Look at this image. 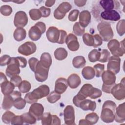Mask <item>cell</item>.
Instances as JSON below:
<instances>
[{
  "label": "cell",
  "mask_w": 125,
  "mask_h": 125,
  "mask_svg": "<svg viewBox=\"0 0 125 125\" xmlns=\"http://www.w3.org/2000/svg\"><path fill=\"white\" fill-rule=\"evenodd\" d=\"M82 75L86 80H91L95 76V70L91 66H85L82 70Z\"/></svg>",
  "instance_id": "4316f807"
},
{
  "label": "cell",
  "mask_w": 125,
  "mask_h": 125,
  "mask_svg": "<svg viewBox=\"0 0 125 125\" xmlns=\"http://www.w3.org/2000/svg\"><path fill=\"white\" fill-rule=\"evenodd\" d=\"M83 40L84 44L89 46H93L94 39L93 36L89 33H84L83 35Z\"/></svg>",
  "instance_id": "e575fe53"
},
{
  "label": "cell",
  "mask_w": 125,
  "mask_h": 125,
  "mask_svg": "<svg viewBox=\"0 0 125 125\" xmlns=\"http://www.w3.org/2000/svg\"><path fill=\"white\" fill-rule=\"evenodd\" d=\"M68 86L66 79L64 78H60L56 81L55 91L60 94H62L65 91Z\"/></svg>",
  "instance_id": "d6986e66"
},
{
  "label": "cell",
  "mask_w": 125,
  "mask_h": 125,
  "mask_svg": "<svg viewBox=\"0 0 125 125\" xmlns=\"http://www.w3.org/2000/svg\"><path fill=\"white\" fill-rule=\"evenodd\" d=\"M116 104L111 100L104 102L102 106L101 119L104 123H110L115 119V113L116 108Z\"/></svg>",
  "instance_id": "7a4b0ae2"
},
{
  "label": "cell",
  "mask_w": 125,
  "mask_h": 125,
  "mask_svg": "<svg viewBox=\"0 0 125 125\" xmlns=\"http://www.w3.org/2000/svg\"><path fill=\"white\" fill-rule=\"evenodd\" d=\"M86 63V60L84 57L78 56L74 57L72 60V64L76 68H81L84 67Z\"/></svg>",
  "instance_id": "f546056e"
},
{
  "label": "cell",
  "mask_w": 125,
  "mask_h": 125,
  "mask_svg": "<svg viewBox=\"0 0 125 125\" xmlns=\"http://www.w3.org/2000/svg\"><path fill=\"white\" fill-rule=\"evenodd\" d=\"M79 125H88V123H87V122L86 121V120L85 119H81L79 121Z\"/></svg>",
  "instance_id": "e7e4bbea"
},
{
  "label": "cell",
  "mask_w": 125,
  "mask_h": 125,
  "mask_svg": "<svg viewBox=\"0 0 125 125\" xmlns=\"http://www.w3.org/2000/svg\"><path fill=\"white\" fill-rule=\"evenodd\" d=\"M108 61L107 70L111 71L115 74H117L120 70L121 59L119 57L112 56L109 57Z\"/></svg>",
  "instance_id": "8fae6325"
},
{
  "label": "cell",
  "mask_w": 125,
  "mask_h": 125,
  "mask_svg": "<svg viewBox=\"0 0 125 125\" xmlns=\"http://www.w3.org/2000/svg\"><path fill=\"white\" fill-rule=\"evenodd\" d=\"M13 36L15 40L17 41H21L26 38V30L23 27H18L15 30Z\"/></svg>",
  "instance_id": "83f0119b"
},
{
  "label": "cell",
  "mask_w": 125,
  "mask_h": 125,
  "mask_svg": "<svg viewBox=\"0 0 125 125\" xmlns=\"http://www.w3.org/2000/svg\"><path fill=\"white\" fill-rule=\"evenodd\" d=\"M65 43L68 49L72 51H76L79 48L80 44L78 41V38L73 34H69L66 38Z\"/></svg>",
  "instance_id": "9a60e30c"
},
{
  "label": "cell",
  "mask_w": 125,
  "mask_h": 125,
  "mask_svg": "<svg viewBox=\"0 0 125 125\" xmlns=\"http://www.w3.org/2000/svg\"><path fill=\"white\" fill-rule=\"evenodd\" d=\"M38 62H39V60L36 58L32 57L29 59L28 64H29L30 68L32 71L33 72L35 71Z\"/></svg>",
  "instance_id": "c3c4849f"
},
{
  "label": "cell",
  "mask_w": 125,
  "mask_h": 125,
  "mask_svg": "<svg viewBox=\"0 0 125 125\" xmlns=\"http://www.w3.org/2000/svg\"><path fill=\"white\" fill-rule=\"evenodd\" d=\"M93 68L95 70V76L97 77H101L104 70V65L101 63H98L95 64Z\"/></svg>",
  "instance_id": "f6af8a7d"
},
{
  "label": "cell",
  "mask_w": 125,
  "mask_h": 125,
  "mask_svg": "<svg viewBox=\"0 0 125 125\" xmlns=\"http://www.w3.org/2000/svg\"><path fill=\"white\" fill-rule=\"evenodd\" d=\"M100 57L99 60V61L101 62H106L108 60L110 56V53L109 51L106 49H103L101 50L100 52Z\"/></svg>",
  "instance_id": "7bdbcfd3"
},
{
  "label": "cell",
  "mask_w": 125,
  "mask_h": 125,
  "mask_svg": "<svg viewBox=\"0 0 125 125\" xmlns=\"http://www.w3.org/2000/svg\"><path fill=\"white\" fill-rule=\"evenodd\" d=\"M12 8L8 5H2L1 6L0 9L1 14L5 16H8L10 15L12 12Z\"/></svg>",
  "instance_id": "bcb514c9"
},
{
  "label": "cell",
  "mask_w": 125,
  "mask_h": 125,
  "mask_svg": "<svg viewBox=\"0 0 125 125\" xmlns=\"http://www.w3.org/2000/svg\"><path fill=\"white\" fill-rule=\"evenodd\" d=\"M55 3V0H46L45 2V6L47 7H51L54 5V4Z\"/></svg>",
  "instance_id": "6125c7cd"
},
{
  "label": "cell",
  "mask_w": 125,
  "mask_h": 125,
  "mask_svg": "<svg viewBox=\"0 0 125 125\" xmlns=\"http://www.w3.org/2000/svg\"><path fill=\"white\" fill-rule=\"evenodd\" d=\"M10 95L14 99V100H15L17 98L21 97V93L18 91H14Z\"/></svg>",
  "instance_id": "91938a15"
},
{
  "label": "cell",
  "mask_w": 125,
  "mask_h": 125,
  "mask_svg": "<svg viewBox=\"0 0 125 125\" xmlns=\"http://www.w3.org/2000/svg\"><path fill=\"white\" fill-rule=\"evenodd\" d=\"M15 116V115L13 112L9 110L6 111L2 115V121L5 124H10Z\"/></svg>",
  "instance_id": "74e56055"
},
{
  "label": "cell",
  "mask_w": 125,
  "mask_h": 125,
  "mask_svg": "<svg viewBox=\"0 0 125 125\" xmlns=\"http://www.w3.org/2000/svg\"><path fill=\"white\" fill-rule=\"evenodd\" d=\"M22 81L21 77L18 75L14 76L10 79V82L14 85L15 87H18Z\"/></svg>",
  "instance_id": "f907efd6"
},
{
  "label": "cell",
  "mask_w": 125,
  "mask_h": 125,
  "mask_svg": "<svg viewBox=\"0 0 125 125\" xmlns=\"http://www.w3.org/2000/svg\"><path fill=\"white\" fill-rule=\"evenodd\" d=\"M94 39V44L93 47H97L102 45L103 43V40L101 36L98 34H95L93 35Z\"/></svg>",
  "instance_id": "9f6ffc18"
},
{
  "label": "cell",
  "mask_w": 125,
  "mask_h": 125,
  "mask_svg": "<svg viewBox=\"0 0 125 125\" xmlns=\"http://www.w3.org/2000/svg\"><path fill=\"white\" fill-rule=\"evenodd\" d=\"M112 96L117 100H123L125 98V78L121 81L120 83L115 84L111 90Z\"/></svg>",
  "instance_id": "ba28073f"
},
{
  "label": "cell",
  "mask_w": 125,
  "mask_h": 125,
  "mask_svg": "<svg viewBox=\"0 0 125 125\" xmlns=\"http://www.w3.org/2000/svg\"><path fill=\"white\" fill-rule=\"evenodd\" d=\"M37 49L36 45L32 42L28 41L20 46L18 48V52L24 56H29L34 53Z\"/></svg>",
  "instance_id": "30bf717a"
},
{
  "label": "cell",
  "mask_w": 125,
  "mask_h": 125,
  "mask_svg": "<svg viewBox=\"0 0 125 125\" xmlns=\"http://www.w3.org/2000/svg\"><path fill=\"white\" fill-rule=\"evenodd\" d=\"M31 85L30 83L26 80H23L21 82L18 86V88L21 92L27 93L31 89Z\"/></svg>",
  "instance_id": "d590c367"
},
{
  "label": "cell",
  "mask_w": 125,
  "mask_h": 125,
  "mask_svg": "<svg viewBox=\"0 0 125 125\" xmlns=\"http://www.w3.org/2000/svg\"><path fill=\"white\" fill-rule=\"evenodd\" d=\"M102 91L100 89H98V88H97L95 87H93L89 97L91 99H95L100 97L102 96Z\"/></svg>",
  "instance_id": "681fc988"
},
{
  "label": "cell",
  "mask_w": 125,
  "mask_h": 125,
  "mask_svg": "<svg viewBox=\"0 0 125 125\" xmlns=\"http://www.w3.org/2000/svg\"><path fill=\"white\" fill-rule=\"evenodd\" d=\"M93 86L89 83L84 84L80 89V91L77 94L83 97L84 99H86L87 97L90 96L91 92L93 89Z\"/></svg>",
  "instance_id": "484cf974"
},
{
  "label": "cell",
  "mask_w": 125,
  "mask_h": 125,
  "mask_svg": "<svg viewBox=\"0 0 125 125\" xmlns=\"http://www.w3.org/2000/svg\"><path fill=\"white\" fill-rule=\"evenodd\" d=\"M14 100L11 96L8 95L4 96L2 104V107L4 110H8L10 109L14 105Z\"/></svg>",
  "instance_id": "f1b7e54d"
},
{
  "label": "cell",
  "mask_w": 125,
  "mask_h": 125,
  "mask_svg": "<svg viewBox=\"0 0 125 125\" xmlns=\"http://www.w3.org/2000/svg\"><path fill=\"white\" fill-rule=\"evenodd\" d=\"M0 86L1 92L4 96L10 95L14 91L15 87L11 82L8 80L1 83Z\"/></svg>",
  "instance_id": "603a6c76"
},
{
  "label": "cell",
  "mask_w": 125,
  "mask_h": 125,
  "mask_svg": "<svg viewBox=\"0 0 125 125\" xmlns=\"http://www.w3.org/2000/svg\"><path fill=\"white\" fill-rule=\"evenodd\" d=\"M63 116L64 123L66 125H75V110L72 106L68 105L65 107L63 111Z\"/></svg>",
  "instance_id": "7c38bea8"
},
{
  "label": "cell",
  "mask_w": 125,
  "mask_h": 125,
  "mask_svg": "<svg viewBox=\"0 0 125 125\" xmlns=\"http://www.w3.org/2000/svg\"><path fill=\"white\" fill-rule=\"evenodd\" d=\"M79 107L83 110L94 111L96 108V103L95 101L85 99L80 103Z\"/></svg>",
  "instance_id": "cb8c5ba5"
},
{
  "label": "cell",
  "mask_w": 125,
  "mask_h": 125,
  "mask_svg": "<svg viewBox=\"0 0 125 125\" xmlns=\"http://www.w3.org/2000/svg\"><path fill=\"white\" fill-rule=\"evenodd\" d=\"M74 3L75 4L78 6V7H82L86 3V0H74Z\"/></svg>",
  "instance_id": "94428289"
},
{
  "label": "cell",
  "mask_w": 125,
  "mask_h": 125,
  "mask_svg": "<svg viewBox=\"0 0 125 125\" xmlns=\"http://www.w3.org/2000/svg\"><path fill=\"white\" fill-rule=\"evenodd\" d=\"M28 23V17L22 11H18L15 15L14 24L16 27H23Z\"/></svg>",
  "instance_id": "4fadbf2b"
},
{
  "label": "cell",
  "mask_w": 125,
  "mask_h": 125,
  "mask_svg": "<svg viewBox=\"0 0 125 125\" xmlns=\"http://www.w3.org/2000/svg\"><path fill=\"white\" fill-rule=\"evenodd\" d=\"M52 58L48 53H42L40 57L35 72L36 80L40 82L46 81L48 78L49 68L52 64Z\"/></svg>",
  "instance_id": "6da1fadb"
},
{
  "label": "cell",
  "mask_w": 125,
  "mask_h": 125,
  "mask_svg": "<svg viewBox=\"0 0 125 125\" xmlns=\"http://www.w3.org/2000/svg\"><path fill=\"white\" fill-rule=\"evenodd\" d=\"M102 79L103 84L106 85H114L116 77L115 74L110 71H104L102 75Z\"/></svg>",
  "instance_id": "e0dca14e"
},
{
  "label": "cell",
  "mask_w": 125,
  "mask_h": 125,
  "mask_svg": "<svg viewBox=\"0 0 125 125\" xmlns=\"http://www.w3.org/2000/svg\"><path fill=\"white\" fill-rule=\"evenodd\" d=\"M49 91L48 86L43 84L34 89L32 92L27 93L24 97V99L26 103L30 104H33L37 102L39 99L48 96Z\"/></svg>",
  "instance_id": "3957f363"
},
{
  "label": "cell",
  "mask_w": 125,
  "mask_h": 125,
  "mask_svg": "<svg viewBox=\"0 0 125 125\" xmlns=\"http://www.w3.org/2000/svg\"><path fill=\"white\" fill-rule=\"evenodd\" d=\"M28 112L33 115L37 120H40L44 113V107L40 103H34L29 107Z\"/></svg>",
  "instance_id": "5bb4252c"
},
{
  "label": "cell",
  "mask_w": 125,
  "mask_h": 125,
  "mask_svg": "<svg viewBox=\"0 0 125 125\" xmlns=\"http://www.w3.org/2000/svg\"><path fill=\"white\" fill-rule=\"evenodd\" d=\"M16 58L19 61L20 66L21 67L24 68L26 66L27 62V60L25 58L22 57H17Z\"/></svg>",
  "instance_id": "6f0895ef"
},
{
  "label": "cell",
  "mask_w": 125,
  "mask_h": 125,
  "mask_svg": "<svg viewBox=\"0 0 125 125\" xmlns=\"http://www.w3.org/2000/svg\"><path fill=\"white\" fill-rule=\"evenodd\" d=\"M15 3H18V4H21V3H22V2H24L25 1V0H19V1H12Z\"/></svg>",
  "instance_id": "03108f58"
},
{
  "label": "cell",
  "mask_w": 125,
  "mask_h": 125,
  "mask_svg": "<svg viewBox=\"0 0 125 125\" xmlns=\"http://www.w3.org/2000/svg\"><path fill=\"white\" fill-rule=\"evenodd\" d=\"M29 15L30 18L33 21H36L42 17V14L40 9H32L29 12Z\"/></svg>",
  "instance_id": "ee69618b"
},
{
  "label": "cell",
  "mask_w": 125,
  "mask_h": 125,
  "mask_svg": "<svg viewBox=\"0 0 125 125\" xmlns=\"http://www.w3.org/2000/svg\"><path fill=\"white\" fill-rule=\"evenodd\" d=\"M73 31L76 35L81 36L83 35L85 32V28L82 27L78 22H76L73 27Z\"/></svg>",
  "instance_id": "b9f144b4"
},
{
  "label": "cell",
  "mask_w": 125,
  "mask_h": 125,
  "mask_svg": "<svg viewBox=\"0 0 125 125\" xmlns=\"http://www.w3.org/2000/svg\"><path fill=\"white\" fill-rule=\"evenodd\" d=\"M46 37L48 40L52 43H58L60 38V30L56 27L50 26L46 31Z\"/></svg>",
  "instance_id": "2e32d148"
},
{
  "label": "cell",
  "mask_w": 125,
  "mask_h": 125,
  "mask_svg": "<svg viewBox=\"0 0 125 125\" xmlns=\"http://www.w3.org/2000/svg\"><path fill=\"white\" fill-rule=\"evenodd\" d=\"M61 98V94L56 92L55 91H52L47 97V101L49 103L53 104L56 103Z\"/></svg>",
  "instance_id": "f35d334b"
},
{
  "label": "cell",
  "mask_w": 125,
  "mask_h": 125,
  "mask_svg": "<svg viewBox=\"0 0 125 125\" xmlns=\"http://www.w3.org/2000/svg\"><path fill=\"white\" fill-rule=\"evenodd\" d=\"M99 117L96 113L91 112L87 114L85 116V120L88 123V125H94L96 124Z\"/></svg>",
  "instance_id": "836d02e7"
},
{
  "label": "cell",
  "mask_w": 125,
  "mask_h": 125,
  "mask_svg": "<svg viewBox=\"0 0 125 125\" xmlns=\"http://www.w3.org/2000/svg\"><path fill=\"white\" fill-rule=\"evenodd\" d=\"M20 64L16 57H11L5 70L7 76L11 78L20 73Z\"/></svg>",
  "instance_id": "52a82bcc"
},
{
  "label": "cell",
  "mask_w": 125,
  "mask_h": 125,
  "mask_svg": "<svg viewBox=\"0 0 125 125\" xmlns=\"http://www.w3.org/2000/svg\"><path fill=\"white\" fill-rule=\"evenodd\" d=\"M67 81L68 86L72 89L77 88L81 82L80 76L77 74H72L70 75L68 77Z\"/></svg>",
  "instance_id": "7402d4cb"
},
{
  "label": "cell",
  "mask_w": 125,
  "mask_h": 125,
  "mask_svg": "<svg viewBox=\"0 0 125 125\" xmlns=\"http://www.w3.org/2000/svg\"><path fill=\"white\" fill-rule=\"evenodd\" d=\"M46 31V25L44 23L39 21L30 28L28 31V36L30 39L34 41L39 40L42 34Z\"/></svg>",
  "instance_id": "5b68a950"
},
{
  "label": "cell",
  "mask_w": 125,
  "mask_h": 125,
  "mask_svg": "<svg viewBox=\"0 0 125 125\" xmlns=\"http://www.w3.org/2000/svg\"><path fill=\"white\" fill-rule=\"evenodd\" d=\"M40 10L42 14V17H48L50 14L51 9L49 8H47L44 6H41L40 8Z\"/></svg>",
  "instance_id": "11a10c76"
},
{
  "label": "cell",
  "mask_w": 125,
  "mask_h": 125,
  "mask_svg": "<svg viewBox=\"0 0 125 125\" xmlns=\"http://www.w3.org/2000/svg\"><path fill=\"white\" fill-rule=\"evenodd\" d=\"M99 3L104 11L113 10L114 7H117V4H119L118 1L112 0H100Z\"/></svg>",
  "instance_id": "d4e9b609"
},
{
  "label": "cell",
  "mask_w": 125,
  "mask_h": 125,
  "mask_svg": "<svg viewBox=\"0 0 125 125\" xmlns=\"http://www.w3.org/2000/svg\"><path fill=\"white\" fill-rule=\"evenodd\" d=\"M100 55V52H99L97 49H92L88 54V60L91 62H95L99 61Z\"/></svg>",
  "instance_id": "d6a6232c"
},
{
  "label": "cell",
  "mask_w": 125,
  "mask_h": 125,
  "mask_svg": "<svg viewBox=\"0 0 125 125\" xmlns=\"http://www.w3.org/2000/svg\"><path fill=\"white\" fill-rule=\"evenodd\" d=\"M26 102L25 99H22L21 97L18 98L14 100L13 106L18 109H23L26 105Z\"/></svg>",
  "instance_id": "8d00e7d4"
},
{
  "label": "cell",
  "mask_w": 125,
  "mask_h": 125,
  "mask_svg": "<svg viewBox=\"0 0 125 125\" xmlns=\"http://www.w3.org/2000/svg\"><path fill=\"white\" fill-rule=\"evenodd\" d=\"M90 20L91 14L88 11L83 10L80 13L79 23L82 27H86L90 23Z\"/></svg>",
  "instance_id": "44dd1931"
},
{
  "label": "cell",
  "mask_w": 125,
  "mask_h": 125,
  "mask_svg": "<svg viewBox=\"0 0 125 125\" xmlns=\"http://www.w3.org/2000/svg\"><path fill=\"white\" fill-rule=\"evenodd\" d=\"M61 124V120L60 118L56 115H52V121L51 125H57Z\"/></svg>",
  "instance_id": "680465c9"
},
{
  "label": "cell",
  "mask_w": 125,
  "mask_h": 125,
  "mask_svg": "<svg viewBox=\"0 0 125 125\" xmlns=\"http://www.w3.org/2000/svg\"><path fill=\"white\" fill-rule=\"evenodd\" d=\"M0 83H2L3 82H5V81L7 80L6 77L5 75L4 74V73L2 72H0Z\"/></svg>",
  "instance_id": "be15d7a7"
},
{
  "label": "cell",
  "mask_w": 125,
  "mask_h": 125,
  "mask_svg": "<svg viewBox=\"0 0 125 125\" xmlns=\"http://www.w3.org/2000/svg\"><path fill=\"white\" fill-rule=\"evenodd\" d=\"M79 14V11L78 9H74L72 10L68 15V20L72 22L75 21L77 20Z\"/></svg>",
  "instance_id": "7dc6e473"
},
{
  "label": "cell",
  "mask_w": 125,
  "mask_h": 125,
  "mask_svg": "<svg viewBox=\"0 0 125 125\" xmlns=\"http://www.w3.org/2000/svg\"><path fill=\"white\" fill-rule=\"evenodd\" d=\"M42 124L43 125H50L52 124V115L49 112L44 113L42 118Z\"/></svg>",
  "instance_id": "ab89813d"
},
{
  "label": "cell",
  "mask_w": 125,
  "mask_h": 125,
  "mask_svg": "<svg viewBox=\"0 0 125 125\" xmlns=\"http://www.w3.org/2000/svg\"><path fill=\"white\" fill-rule=\"evenodd\" d=\"M24 122V123L26 124H36L37 119L32 115L30 113L26 112L21 115Z\"/></svg>",
  "instance_id": "1f68e13d"
},
{
  "label": "cell",
  "mask_w": 125,
  "mask_h": 125,
  "mask_svg": "<svg viewBox=\"0 0 125 125\" xmlns=\"http://www.w3.org/2000/svg\"><path fill=\"white\" fill-rule=\"evenodd\" d=\"M72 8L71 5L68 2H63L61 3L55 10L54 16L57 20L62 19L66 14L69 12Z\"/></svg>",
  "instance_id": "9c48e42d"
},
{
  "label": "cell",
  "mask_w": 125,
  "mask_h": 125,
  "mask_svg": "<svg viewBox=\"0 0 125 125\" xmlns=\"http://www.w3.org/2000/svg\"><path fill=\"white\" fill-rule=\"evenodd\" d=\"M68 55L67 50L62 47L57 48L54 52V56L57 60L62 61L65 59Z\"/></svg>",
  "instance_id": "4dcf8cb0"
},
{
  "label": "cell",
  "mask_w": 125,
  "mask_h": 125,
  "mask_svg": "<svg viewBox=\"0 0 125 125\" xmlns=\"http://www.w3.org/2000/svg\"><path fill=\"white\" fill-rule=\"evenodd\" d=\"M124 42V40L120 42L116 39H111L109 41L107 47L113 56L118 57L123 56L125 52Z\"/></svg>",
  "instance_id": "8992f818"
},
{
  "label": "cell",
  "mask_w": 125,
  "mask_h": 125,
  "mask_svg": "<svg viewBox=\"0 0 125 125\" xmlns=\"http://www.w3.org/2000/svg\"><path fill=\"white\" fill-rule=\"evenodd\" d=\"M11 57L7 55H4L2 56L0 58V65L1 66H3L7 65L9 62Z\"/></svg>",
  "instance_id": "db71d44e"
},
{
  "label": "cell",
  "mask_w": 125,
  "mask_h": 125,
  "mask_svg": "<svg viewBox=\"0 0 125 125\" xmlns=\"http://www.w3.org/2000/svg\"><path fill=\"white\" fill-rule=\"evenodd\" d=\"M116 122L121 123L125 121V103L120 104L116 107L115 113V119Z\"/></svg>",
  "instance_id": "ffe728a7"
},
{
  "label": "cell",
  "mask_w": 125,
  "mask_h": 125,
  "mask_svg": "<svg viewBox=\"0 0 125 125\" xmlns=\"http://www.w3.org/2000/svg\"><path fill=\"white\" fill-rule=\"evenodd\" d=\"M60 38H59V40L58 42V43L63 44L65 42V40L67 36V33L65 30L62 29H60Z\"/></svg>",
  "instance_id": "816d5d0a"
},
{
  "label": "cell",
  "mask_w": 125,
  "mask_h": 125,
  "mask_svg": "<svg viewBox=\"0 0 125 125\" xmlns=\"http://www.w3.org/2000/svg\"><path fill=\"white\" fill-rule=\"evenodd\" d=\"M100 17L104 20L117 21L120 19V15L115 10L104 11L100 14Z\"/></svg>",
  "instance_id": "ac0fdd59"
},
{
  "label": "cell",
  "mask_w": 125,
  "mask_h": 125,
  "mask_svg": "<svg viewBox=\"0 0 125 125\" xmlns=\"http://www.w3.org/2000/svg\"><path fill=\"white\" fill-rule=\"evenodd\" d=\"M97 29L103 41L108 42L113 37V32L109 22L102 21L97 25Z\"/></svg>",
  "instance_id": "277c9868"
},
{
  "label": "cell",
  "mask_w": 125,
  "mask_h": 125,
  "mask_svg": "<svg viewBox=\"0 0 125 125\" xmlns=\"http://www.w3.org/2000/svg\"><path fill=\"white\" fill-rule=\"evenodd\" d=\"M116 30L119 36H122L125 33V21L124 19L120 20L116 25Z\"/></svg>",
  "instance_id": "60d3db41"
},
{
  "label": "cell",
  "mask_w": 125,
  "mask_h": 125,
  "mask_svg": "<svg viewBox=\"0 0 125 125\" xmlns=\"http://www.w3.org/2000/svg\"><path fill=\"white\" fill-rule=\"evenodd\" d=\"M11 123L13 125H22V124H23L24 122L23 121L21 115L15 116L13 118Z\"/></svg>",
  "instance_id": "f5cc1de1"
}]
</instances>
